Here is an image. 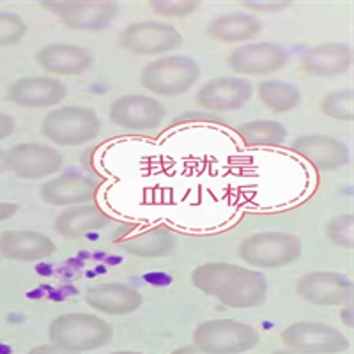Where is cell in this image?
Listing matches in <instances>:
<instances>
[{
    "instance_id": "cell-1",
    "label": "cell",
    "mask_w": 354,
    "mask_h": 354,
    "mask_svg": "<svg viewBox=\"0 0 354 354\" xmlns=\"http://www.w3.org/2000/svg\"><path fill=\"white\" fill-rule=\"evenodd\" d=\"M192 283L230 308H254L268 298V280L261 271L230 262L197 266L192 271Z\"/></svg>"
},
{
    "instance_id": "cell-2",
    "label": "cell",
    "mask_w": 354,
    "mask_h": 354,
    "mask_svg": "<svg viewBox=\"0 0 354 354\" xmlns=\"http://www.w3.org/2000/svg\"><path fill=\"white\" fill-rule=\"evenodd\" d=\"M52 344L82 353L105 347L112 342L113 330L105 319L93 314H64L53 319L48 326Z\"/></svg>"
},
{
    "instance_id": "cell-3",
    "label": "cell",
    "mask_w": 354,
    "mask_h": 354,
    "mask_svg": "<svg viewBox=\"0 0 354 354\" xmlns=\"http://www.w3.org/2000/svg\"><path fill=\"white\" fill-rule=\"evenodd\" d=\"M303 243L289 232H257L243 239L238 255L245 264L255 270H277L298 261Z\"/></svg>"
},
{
    "instance_id": "cell-4",
    "label": "cell",
    "mask_w": 354,
    "mask_h": 354,
    "mask_svg": "<svg viewBox=\"0 0 354 354\" xmlns=\"http://www.w3.org/2000/svg\"><path fill=\"white\" fill-rule=\"evenodd\" d=\"M41 133L55 145L78 147L96 140L101 133V121L97 113L87 106H61L44 117Z\"/></svg>"
},
{
    "instance_id": "cell-5",
    "label": "cell",
    "mask_w": 354,
    "mask_h": 354,
    "mask_svg": "<svg viewBox=\"0 0 354 354\" xmlns=\"http://www.w3.org/2000/svg\"><path fill=\"white\" fill-rule=\"evenodd\" d=\"M261 335L254 326L232 319H213L198 324L194 346L207 354H243L254 349Z\"/></svg>"
},
{
    "instance_id": "cell-6",
    "label": "cell",
    "mask_w": 354,
    "mask_h": 354,
    "mask_svg": "<svg viewBox=\"0 0 354 354\" xmlns=\"http://www.w3.org/2000/svg\"><path fill=\"white\" fill-rule=\"evenodd\" d=\"M201 69L188 55L161 57L145 66L140 75L142 87L158 96H177L188 93L197 84Z\"/></svg>"
},
{
    "instance_id": "cell-7",
    "label": "cell",
    "mask_w": 354,
    "mask_h": 354,
    "mask_svg": "<svg viewBox=\"0 0 354 354\" xmlns=\"http://www.w3.org/2000/svg\"><path fill=\"white\" fill-rule=\"evenodd\" d=\"M119 48L135 55H163L183 44L181 32L161 21H137L124 27L117 37Z\"/></svg>"
},
{
    "instance_id": "cell-8",
    "label": "cell",
    "mask_w": 354,
    "mask_h": 354,
    "mask_svg": "<svg viewBox=\"0 0 354 354\" xmlns=\"http://www.w3.org/2000/svg\"><path fill=\"white\" fill-rule=\"evenodd\" d=\"M282 340L290 351L301 354H338L349 349L346 335L322 322H294L282 331Z\"/></svg>"
},
{
    "instance_id": "cell-9",
    "label": "cell",
    "mask_w": 354,
    "mask_h": 354,
    "mask_svg": "<svg viewBox=\"0 0 354 354\" xmlns=\"http://www.w3.org/2000/svg\"><path fill=\"white\" fill-rule=\"evenodd\" d=\"M6 165L21 179H43L64 167V156L46 144L24 142L6 151Z\"/></svg>"
},
{
    "instance_id": "cell-10",
    "label": "cell",
    "mask_w": 354,
    "mask_h": 354,
    "mask_svg": "<svg viewBox=\"0 0 354 354\" xmlns=\"http://www.w3.org/2000/svg\"><path fill=\"white\" fill-rule=\"evenodd\" d=\"M167 115L165 106L144 94H126L112 101L110 121L128 131H151L160 128Z\"/></svg>"
},
{
    "instance_id": "cell-11",
    "label": "cell",
    "mask_w": 354,
    "mask_h": 354,
    "mask_svg": "<svg viewBox=\"0 0 354 354\" xmlns=\"http://www.w3.org/2000/svg\"><path fill=\"white\" fill-rule=\"evenodd\" d=\"M229 68L238 75L248 77H261L280 71L289 64V53L282 44L273 41H262V43L243 44L234 52H230Z\"/></svg>"
},
{
    "instance_id": "cell-12",
    "label": "cell",
    "mask_w": 354,
    "mask_h": 354,
    "mask_svg": "<svg viewBox=\"0 0 354 354\" xmlns=\"http://www.w3.org/2000/svg\"><path fill=\"white\" fill-rule=\"evenodd\" d=\"M296 292L299 298L314 305H349L353 299V282L337 271H312L299 278Z\"/></svg>"
},
{
    "instance_id": "cell-13",
    "label": "cell",
    "mask_w": 354,
    "mask_h": 354,
    "mask_svg": "<svg viewBox=\"0 0 354 354\" xmlns=\"http://www.w3.org/2000/svg\"><path fill=\"white\" fill-rule=\"evenodd\" d=\"M252 94L254 84L246 78L221 77L205 82L195 94V101L209 112H232L245 106Z\"/></svg>"
},
{
    "instance_id": "cell-14",
    "label": "cell",
    "mask_w": 354,
    "mask_h": 354,
    "mask_svg": "<svg viewBox=\"0 0 354 354\" xmlns=\"http://www.w3.org/2000/svg\"><path fill=\"white\" fill-rule=\"evenodd\" d=\"M46 11L53 12L64 25L73 30L97 32L109 27L117 18L121 8L113 2H94V4H68V2H50L41 4Z\"/></svg>"
},
{
    "instance_id": "cell-15",
    "label": "cell",
    "mask_w": 354,
    "mask_h": 354,
    "mask_svg": "<svg viewBox=\"0 0 354 354\" xmlns=\"http://www.w3.org/2000/svg\"><path fill=\"white\" fill-rule=\"evenodd\" d=\"M68 94V88L59 78L25 77L12 82L6 91V97L21 109H48L59 105Z\"/></svg>"
},
{
    "instance_id": "cell-16",
    "label": "cell",
    "mask_w": 354,
    "mask_h": 354,
    "mask_svg": "<svg viewBox=\"0 0 354 354\" xmlns=\"http://www.w3.org/2000/svg\"><path fill=\"white\" fill-rule=\"evenodd\" d=\"M290 149L321 172L338 170L351 163L347 145L328 135H301L290 144Z\"/></svg>"
},
{
    "instance_id": "cell-17",
    "label": "cell",
    "mask_w": 354,
    "mask_h": 354,
    "mask_svg": "<svg viewBox=\"0 0 354 354\" xmlns=\"http://www.w3.org/2000/svg\"><path fill=\"white\" fill-rule=\"evenodd\" d=\"M36 62L43 71L57 77H77L94 66L91 50L71 43H50L36 53Z\"/></svg>"
},
{
    "instance_id": "cell-18",
    "label": "cell",
    "mask_w": 354,
    "mask_h": 354,
    "mask_svg": "<svg viewBox=\"0 0 354 354\" xmlns=\"http://www.w3.org/2000/svg\"><path fill=\"white\" fill-rule=\"evenodd\" d=\"M100 185L91 177L77 172L62 174L41 185L39 195L46 204L59 207H73L93 202L97 195Z\"/></svg>"
},
{
    "instance_id": "cell-19",
    "label": "cell",
    "mask_w": 354,
    "mask_h": 354,
    "mask_svg": "<svg viewBox=\"0 0 354 354\" xmlns=\"http://www.w3.org/2000/svg\"><path fill=\"white\" fill-rule=\"evenodd\" d=\"M55 243L36 230H6L0 234V257L17 262H39L55 254Z\"/></svg>"
},
{
    "instance_id": "cell-20",
    "label": "cell",
    "mask_w": 354,
    "mask_h": 354,
    "mask_svg": "<svg viewBox=\"0 0 354 354\" xmlns=\"http://www.w3.org/2000/svg\"><path fill=\"white\" fill-rule=\"evenodd\" d=\"M353 48L346 43H322L301 55L303 73L312 77L333 78L353 68Z\"/></svg>"
},
{
    "instance_id": "cell-21",
    "label": "cell",
    "mask_w": 354,
    "mask_h": 354,
    "mask_svg": "<svg viewBox=\"0 0 354 354\" xmlns=\"http://www.w3.org/2000/svg\"><path fill=\"white\" fill-rule=\"evenodd\" d=\"M85 301L91 308L109 315H128L140 308L142 294L126 283H100L85 292Z\"/></svg>"
},
{
    "instance_id": "cell-22",
    "label": "cell",
    "mask_w": 354,
    "mask_h": 354,
    "mask_svg": "<svg viewBox=\"0 0 354 354\" xmlns=\"http://www.w3.org/2000/svg\"><path fill=\"white\" fill-rule=\"evenodd\" d=\"M109 223H112V218L100 205L82 204L62 211L53 221V229L62 238L77 239L88 232L105 229Z\"/></svg>"
},
{
    "instance_id": "cell-23",
    "label": "cell",
    "mask_w": 354,
    "mask_h": 354,
    "mask_svg": "<svg viewBox=\"0 0 354 354\" xmlns=\"http://www.w3.org/2000/svg\"><path fill=\"white\" fill-rule=\"evenodd\" d=\"M264 25L255 15L248 12H229L214 18L207 27V36L220 43H243L257 37Z\"/></svg>"
},
{
    "instance_id": "cell-24",
    "label": "cell",
    "mask_w": 354,
    "mask_h": 354,
    "mask_svg": "<svg viewBox=\"0 0 354 354\" xmlns=\"http://www.w3.org/2000/svg\"><path fill=\"white\" fill-rule=\"evenodd\" d=\"M119 246L137 257H167L177 248V238L172 230L160 225L119 241Z\"/></svg>"
},
{
    "instance_id": "cell-25",
    "label": "cell",
    "mask_w": 354,
    "mask_h": 354,
    "mask_svg": "<svg viewBox=\"0 0 354 354\" xmlns=\"http://www.w3.org/2000/svg\"><path fill=\"white\" fill-rule=\"evenodd\" d=\"M257 96L266 109L274 113H286L301 103V93L290 82L264 80L257 84Z\"/></svg>"
},
{
    "instance_id": "cell-26",
    "label": "cell",
    "mask_w": 354,
    "mask_h": 354,
    "mask_svg": "<svg viewBox=\"0 0 354 354\" xmlns=\"http://www.w3.org/2000/svg\"><path fill=\"white\" fill-rule=\"evenodd\" d=\"M236 133L246 145H254V147H278L287 138L286 126L270 119L243 122L236 128Z\"/></svg>"
},
{
    "instance_id": "cell-27",
    "label": "cell",
    "mask_w": 354,
    "mask_h": 354,
    "mask_svg": "<svg viewBox=\"0 0 354 354\" xmlns=\"http://www.w3.org/2000/svg\"><path fill=\"white\" fill-rule=\"evenodd\" d=\"M322 115L335 119V121L351 122L354 121V91H335L326 94L321 101Z\"/></svg>"
},
{
    "instance_id": "cell-28",
    "label": "cell",
    "mask_w": 354,
    "mask_h": 354,
    "mask_svg": "<svg viewBox=\"0 0 354 354\" xmlns=\"http://www.w3.org/2000/svg\"><path fill=\"white\" fill-rule=\"evenodd\" d=\"M27 30V24L20 15L0 11V48L20 43Z\"/></svg>"
},
{
    "instance_id": "cell-29",
    "label": "cell",
    "mask_w": 354,
    "mask_h": 354,
    "mask_svg": "<svg viewBox=\"0 0 354 354\" xmlns=\"http://www.w3.org/2000/svg\"><path fill=\"white\" fill-rule=\"evenodd\" d=\"M326 236L331 243L342 246V248H353L354 246V216L353 214H340L328 221Z\"/></svg>"
},
{
    "instance_id": "cell-30",
    "label": "cell",
    "mask_w": 354,
    "mask_h": 354,
    "mask_svg": "<svg viewBox=\"0 0 354 354\" xmlns=\"http://www.w3.org/2000/svg\"><path fill=\"white\" fill-rule=\"evenodd\" d=\"M149 8L156 12L158 17L185 18L189 17L198 8V4H195V2H151Z\"/></svg>"
},
{
    "instance_id": "cell-31",
    "label": "cell",
    "mask_w": 354,
    "mask_h": 354,
    "mask_svg": "<svg viewBox=\"0 0 354 354\" xmlns=\"http://www.w3.org/2000/svg\"><path fill=\"white\" fill-rule=\"evenodd\" d=\"M243 8L261 15V12H280L290 8V4L289 2H248V4H243Z\"/></svg>"
},
{
    "instance_id": "cell-32",
    "label": "cell",
    "mask_w": 354,
    "mask_h": 354,
    "mask_svg": "<svg viewBox=\"0 0 354 354\" xmlns=\"http://www.w3.org/2000/svg\"><path fill=\"white\" fill-rule=\"evenodd\" d=\"M17 129V121H15V117H11L9 113L0 112V142L9 138Z\"/></svg>"
},
{
    "instance_id": "cell-33",
    "label": "cell",
    "mask_w": 354,
    "mask_h": 354,
    "mask_svg": "<svg viewBox=\"0 0 354 354\" xmlns=\"http://www.w3.org/2000/svg\"><path fill=\"white\" fill-rule=\"evenodd\" d=\"M27 354H80V353L64 349V347L57 346V344H44V346L34 347V349L28 351Z\"/></svg>"
},
{
    "instance_id": "cell-34",
    "label": "cell",
    "mask_w": 354,
    "mask_h": 354,
    "mask_svg": "<svg viewBox=\"0 0 354 354\" xmlns=\"http://www.w3.org/2000/svg\"><path fill=\"white\" fill-rule=\"evenodd\" d=\"M18 209H20V207H18V204H15V202L0 201V223L15 216V214L18 213Z\"/></svg>"
},
{
    "instance_id": "cell-35",
    "label": "cell",
    "mask_w": 354,
    "mask_h": 354,
    "mask_svg": "<svg viewBox=\"0 0 354 354\" xmlns=\"http://www.w3.org/2000/svg\"><path fill=\"white\" fill-rule=\"evenodd\" d=\"M172 354H207V353H204V351H201L198 347H195V346H185V347H179V349H176Z\"/></svg>"
},
{
    "instance_id": "cell-36",
    "label": "cell",
    "mask_w": 354,
    "mask_h": 354,
    "mask_svg": "<svg viewBox=\"0 0 354 354\" xmlns=\"http://www.w3.org/2000/svg\"><path fill=\"white\" fill-rule=\"evenodd\" d=\"M8 170V165H6V151L0 149V174H4Z\"/></svg>"
},
{
    "instance_id": "cell-37",
    "label": "cell",
    "mask_w": 354,
    "mask_h": 354,
    "mask_svg": "<svg viewBox=\"0 0 354 354\" xmlns=\"http://www.w3.org/2000/svg\"><path fill=\"white\" fill-rule=\"evenodd\" d=\"M110 354H144V353H137V351H115V353Z\"/></svg>"
},
{
    "instance_id": "cell-38",
    "label": "cell",
    "mask_w": 354,
    "mask_h": 354,
    "mask_svg": "<svg viewBox=\"0 0 354 354\" xmlns=\"http://www.w3.org/2000/svg\"><path fill=\"white\" fill-rule=\"evenodd\" d=\"M274 354H282V353H274Z\"/></svg>"
}]
</instances>
